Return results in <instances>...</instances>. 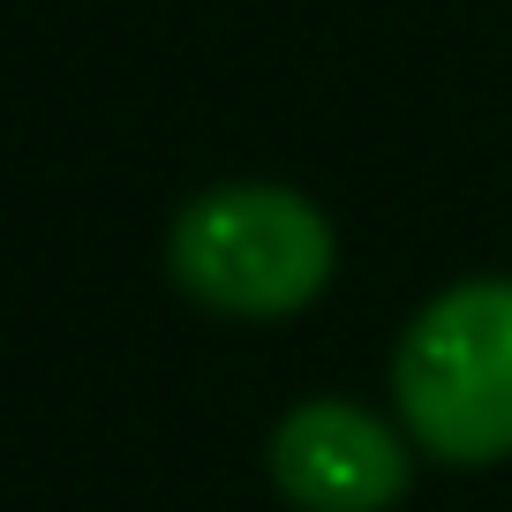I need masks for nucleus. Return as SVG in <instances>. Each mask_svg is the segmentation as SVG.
I'll return each instance as SVG.
<instances>
[{
    "instance_id": "obj_1",
    "label": "nucleus",
    "mask_w": 512,
    "mask_h": 512,
    "mask_svg": "<svg viewBox=\"0 0 512 512\" xmlns=\"http://www.w3.org/2000/svg\"><path fill=\"white\" fill-rule=\"evenodd\" d=\"M392 407L445 467L512 460V279L445 287L392 354Z\"/></svg>"
},
{
    "instance_id": "obj_2",
    "label": "nucleus",
    "mask_w": 512,
    "mask_h": 512,
    "mask_svg": "<svg viewBox=\"0 0 512 512\" xmlns=\"http://www.w3.org/2000/svg\"><path fill=\"white\" fill-rule=\"evenodd\" d=\"M166 264H174L181 294L219 317H294L332 287L339 241L302 189L226 181L174 219Z\"/></svg>"
},
{
    "instance_id": "obj_3",
    "label": "nucleus",
    "mask_w": 512,
    "mask_h": 512,
    "mask_svg": "<svg viewBox=\"0 0 512 512\" xmlns=\"http://www.w3.org/2000/svg\"><path fill=\"white\" fill-rule=\"evenodd\" d=\"M272 482L294 512H392L415 467L407 437L362 400H302L272 430Z\"/></svg>"
}]
</instances>
